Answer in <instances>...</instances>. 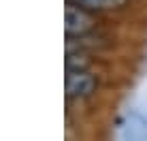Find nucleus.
<instances>
[{
    "label": "nucleus",
    "instance_id": "f257e3e1",
    "mask_svg": "<svg viewBox=\"0 0 147 141\" xmlns=\"http://www.w3.org/2000/svg\"><path fill=\"white\" fill-rule=\"evenodd\" d=\"M64 92L68 100H83L96 92V77L88 68H66Z\"/></svg>",
    "mask_w": 147,
    "mask_h": 141
},
{
    "label": "nucleus",
    "instance_id": "f03ea898",
    "mask_svg": "<svg viewBox=\"0 0 147 141\" xmlns=\"http://www.w3.org/2000/svg\"><path fill=\"white\" fill-rule=\"evenodd\" d=\"M96 28V19L88 9L75 2H66L64 7V32L66 37H83Z\"/></svg>",
    "mask_w": 147,
    "mask_h": 141
},
{
    "label": "nucleus",
    "instance_id": "7ed1b4c3",
    "mask_svg": "<svg viewBox=\"0 0 147 141\" xmlns=\"http://www.w3.org/2000/svg\"><path fill=\"white\" fill-rule=\"evenodd\" d=\"M117 141H147V115L128 113L117 126Z\"/></svg>",
    "mask_w": 147,
    "mask_h": 141
},
{
    "label": "nucleus",
    "instance_id": "20e7f679",
    "mask_svg": "<svg viewBox=\"0 0 147 141\" xmlns=\"http://www.w3.org/2000/svg\"><path fill=\"white\" fill-rule=\"evenodd\" d=\"M66 2H75L88 11H115L121 9L128 0H66Z\"/></svg>",
    "mask_w": 147,
    "mask_h": 141
}]
</instances>
